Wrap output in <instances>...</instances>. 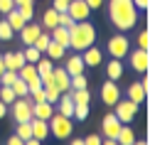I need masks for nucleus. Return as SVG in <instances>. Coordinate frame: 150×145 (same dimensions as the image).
Here are the masks:
<instances>
[{
  "instance_id": "8fccbe9b",
  "label": "nucleus",
  "mask_w": 150,
  "mask_h": 145,
  "mask_svg": "<svg viewBox=\"0 0 150 145\" xmlns=\"http://www.w3.org/2000/svg\"><path fill=\"white\" fill-rule=\"evenodd\" d=\"M5 71V62H3V54H0V74Z\"/></svg>"
},
{
  "instance_id": "1a4fd4ad",
  "label": "nucleus",
  "mask_w": 150,
  "mask_h": 145,
  "mask_svg": "<svg viewBox=\"0 0 150 145\" xmlns=\"http://www.w3.org/2000/svg\"><path fill=\"white\" fill-rule=\"evenodd\" d=\"M118 98H121V89H118V84H116V81H111V79H106V84L101 86V101H103L106 106H113Z\"/></svg>"
},
{
  "instance_id": "4468645a",
  "label": "nucleus",
  "mask_w": 150,
  "mask_h": 145,
  "mask_svg": "<svg viewBox=\"0 0 150 145\" xmlns=\"http://www.w3.org/2000/svg\"><path fill=\"white\" fill-rule=\"evenodd\" d=\"M52 81H54V86H57L62 93H67V91H69V74L64 71V66L52 69Z\"/></svg>"
},
{
  "instance_id": "5701e85b",
  "label": "nucleus",
  "mask_w": 150,
  "mask_h": 145,
  "mask_svg": "<svg viewBox=\"0 0 150 145\" xmlns=\"http://www.w3.org/2000/svg\"><path fill=\"white\" fill-rule=\"evenodd\" d=\"M42 91H45V98H47V103H57L59 96H62V91L54 86V81H47V84H42Z\"/></svg>"
},
{
  "instance_id": "423d86ee",
  "label": "nucleus",
  "mask_w": 150,
  "mask_h": 145,
  "mask_svg": "<svg viewBox=\"0 0 150 145\" xmlns=\"http://www.w3.org/2000/svg\"><path fill=\"white\" fill-rule=\"evenodd\" d=\"M108 54L113 57V59H123V57L128 54V37L123 32H118V35H113L108 40Z\"/></svg>"
},
{
  "instance_id": "09e8293b",
  "label": "nucleus",
  "mask_w": 150,
  "mask_h": 145,
  "mask_svg": "<svg viewBox=\"0 0 150 145\" xmlns=\"http://www.w3.org/2000/svg\"><path fill=\"white\" fill-rule=\"evenodd\" d=\"M69 145H84V140H81V138H74V140H71Z\"/></svg>"
},
{
  "instance_id": "f3484780",
  "label": "nucleus",
  "mask_w": 150,
  "mask_h": 145,
  "mask_svg": "<svg viewBox=\"0 0 150 145\" xmlns=\"http://www.w3.org/2000/svg\"><path fill=\"white\" fill-rule=\"evenodd\" d=\"M84 59H81V54H74L69 57V62H67V66H64V71L69 74V76H76V74H84Z\"/></svg>"
},
{
  "instance_id": "9b49d317",
  "label": "nucleus",
  "mask_w": 150,
  "mask_h": 145,
  "mask_svg": "<svg viewBox=\"0 0 150 145\" xmlns=\"http://www.w3.org/2000/svg\"><path fill=\"white\" fill-rule=\"evenodd\" d=\"M40 32H42V25H35L32 20L25 22V27L20 30V40H22V45H32L37 37H40Z\"/></svg>"
},
{
  "instance_id": "f8f14e48",
  "label": "nucleus",
  "mask_w": 150,
  "mask_h": 145,
  "mask_svg": "<svg viewBox=\"0 0 150 145\" xmlns=\"http://www.w3.org/2000/svg\"><path fill=\"white\" fill-rule=\"evenodd\" d=\"M30 128H32V138H37V140H47L49 135V123L42 121V118H30Z\"/></svg>"
},
{
  "instance_id": "412c9836",
  "label": "nucleus",
  "mask_w": 150,
  "mask_h": 145,
  "mask_svg": "<svg viewBox=\"0 0 150 145\" xmlns=\"http://www.w3.org/2000/svg\"><path fill=\"white\" fill-rule=\"evenodd\" d=\"M49 40L52 42H57V45H62V47H69V30L67 27H62V25H57L54 30H49Z\"/></svg>"
},
{
  "instance_id": "f03ea898",
  "label": "nucleus",
  "mask_w": 150,
  "mask_h": 145,
  "mask_svg": "<svg viewBox=\"0 0 150 145\" xmlns=\"http://www.w3.org/2000/svg\"><path fill=\"white\" fill-rule=\"evenodd\" d=\"M96 42V27L89 20L74 22V27L69 30V47L76 49V52H84L86 47H91Z\"/></svg>"
},
{
  "instance_id": "a18cd8bd",
  "label": "nucleus",
  "mask_w": 150,
  "mask_h": 145,
  "mask_svg": "<svg viewBox=\"0 0 150 145\" xmlns=\"http://www.w3.org/2000/svg\"><path fill=\"white\" fill-rule=\"evenodd\" d=\"M5 116H8V103L0 101V118H5Z\"/></svg>"
},
{
  "instance_id": "bb28decb",
  "label": "nucleus",
  "mask_w": 150,
  "mask_h": 145,
  "mask_svg": "<svg viewBox=\"0 0 150 145\" xmlns=\"http://www.w3.org/2000/svg\"><path fill=\"white\" fill-rule=\"evenodd\" d=\"M10 89L15 91V96H17V98H25V96H30V89H27V84H25V81H22L20 76H17V79L10 84Z\"/></svg>"
},
{
  "instance_id": "49530a36",
  "label": "nucleus",
  "mask_w": 150,
  "mask_h": 145,
  "mask_svg": "<svg viewBox=\"0 0 150 145\" xmlns=\"http://www.w3.org/2000/svg\"><path fill=\"white\" fill-rule=\"evenodd\" d=\"M12 3H15V8H20V5H32L35 0H12Z\"/></svg>"
},
{
  "instance_id": "c85d7f7f",
  "label": "nucleus",
  "mask_w": 150,
  "mask_h": 145,
  "mask_svg": "<svg viewBox=\"0 0 150 145\" xmlns=\"http://www.w3.org/2000/svg\"><path fill=\"white\" fill-rule=\"evenodd\" d=\"M74 118L76 121H86L89 118V103H74Z\"/></svg>"
},
{
  "instance_id": "603ef678",
  "label": "nucleus",
  "mask_w": 150,
  "mask_h": 145,
  "mask_svg": "<svg viewBox=\"0 0 150 145\" xmlns=\"http://www.w3.org/2000/svg\"><path fill=\"white\" fill-rule=\"evenodd\" d=\"M0 86H3V81H0Z\"/></svg>"
},
{
  "instance_id": "20e7f679",
  "label": "nucleus",
  "mask_w": 150,
  "mask_h": 145,
  "mask_svg": "<svg viewBox=\"0 0 150 145\" xmlns=\"http://www.w3.org/2000/svg\"><path fill=\"white\" fill-rule=\"evenodd\" d=\"M113 113H116V118L121 123H130L135 118V113H138V108H140V103H135V101H130V98H126V101H121L118 98L116 103H113Z\"/></svg>"
},
{
  "instance_id": "7ed1b4c3",
  "label": "nucleus",
  "mask_w": 150,
  "mask_h": 145,
  "mask_svg": "<svg viewBox=\"0 0 150 145\" xmlns=\"http://www.w3.org/2000/svg\"><path fill=\"white\" fill-rule=\"evenodd\" d=\"M47 123H49V133L57 138V140H67V138H71V130H74L71 118L62 116V113H52V118H49Z\"/></svg>"
},
{
  "instance_id": "79ce46f5",
  "label": "nucleus",
  "mask_w": 150,
  "mask_h": 145,
  "mask_svg": "<svg viewBox=\"0 0 150 145\" xmlns=\"http://www.w3.org/2000/svg\"><path fill=\"white\" fill-rule=\"evenodd\" d=\"M84 3L89 5L91 10H98V8H101V5H103V0H84Z\"/></svg>"
},
{
  "instance_id": "a211bd4d",
  "label": "nucleus",
  "mask_w": 150,
  "mask_h": 145,
  "mask_svg": "<svg viewBox=\"0 0 150 145\" xmlns=\"http://www.w3.org/2000/svg\"><path fill=\"white\" fill-rule=\"evenodd\" d=\"M126 98L135 101V103H143V101L148 98V91L143 89V84H140V81H133V84L128 86V96H126Z\"/></svg>"
},
{
  "instance_id": "6ab92c4d",
  "label": "nucleus",
  "mask_w": 150,
  "mask_h": 145,
  "mask_svg": "<svg viewBox=\"0 0 150 145\" xmlns=\"http://www.w3.org/2000/svg\"><path fill=\"white\" fill-rule=\"evenodd\" d=\"M57 25H59V12L54 10V8H47L45 15H42V30H47V32H49V30H54Z\"/></svg>"
},
{
  "instance_id": "2f4dec72",
  "label": "nucleus",
  "mask_w": 150,
  "mask_h": 145,
  "mask_svg": "<svg viewBox=\"0 0 150 145\" xmlns=\"http://www.w3.org/2000/svg\"><path fill=\"white\" fill-rule=\"evenodd\" d=\"M135 45H138V49H148V52H150V32H148V30H143V32L138 35Z\"/></svg>"
},
{
  "instance_id": "aec40b11",
  "label": "nucleus",
  "mask_w": 150,
  "mask_h": 145,
  "mask_svg": "<svg viewBox=\"0 0 150 145\" xmlns=\"http://www.w3.org/2000/svg\"><path fill=\"white\" fill-rule=\"evenodd\" d=\"M52 113H54V108H52V103H47V101H42V103H32V116H35V118L49 121Z\"/></svg>"
},
{
  "instance_id": "cd10ccee",
  "label": "nucleus",
  "mask_w": 150,
  "mask_h": 145,
  "mask_svg": "<svg viewBox=\"0 0 150 145\" xmlns=\"http://www.w3.org/2000/svg\"><path fill=\"white\" fill-rule=\"evenodd\" d=\"M22 57H25V62H27V64H35V62H37V59H40V57H42V52H40V49H37V47L27 45V49H25V52H22Z\"/></svg>"
},
{
  "instance_id": "4be33fe9",
  "label": "nucleus",
  "mask_w": 150,
  "mask_h": 145,
  "mask_svg": "<svg viewBox=\"0 0 150 145\" xmlns=\"http://www.w3.org/2000/svg\"><path fill=\"white\" fill-rule=\"evenodd\" d=\"M8 25L12 27V32H20V30L25 27V17L17 12V8H12V10L8 12Z\"/></svg>"
},
{
  "instance_id": "f704fd0d",
  "label": "nucleus",
  "mask_w": 150,
  "mask_h": 145,
  "mask_svg": "<svg viewBox=\"0 0 150 145\" xmlns=\"http://www.w3.org/2000/svg\"><path fill=\"white\" fill-rule=\"evenodd\" d=\"M17 12L25 17V22H30V20L35 17V5H20V8H17Z\"/></svg>"
},
{
  "instance_id": "9d476101",
  "label": "nucleus",
  "mask_w": 150,
  "mask_h": 145,
  "mask_svg": "<svg viewBox=\"0 0 150 145\" xmlns=\"http://www.w3.org/2000/svg\"><path fill=\"white\" fill-rule=\"evenodd\" d=\"M121 121L116 118V113H108V116L101 121V130H103V138H116L118 130H121Z\"/></svg>"
},
{
  "instance_id": "ea45409f",
  "label": "nucleus",
  "mask_w": 150,
  "mask_h": 145,
  "mask_svg": "<svg viewBox=\"0 0 150 145\" xmlns=\"http://www.w3.org/2000/svg\"><path fill=\"white\" fill-rule=\"evenodd\" d=\"M67 5H69L67 0H54V3H52V8L57 10V12H67Z\"/></svg>"
},
{
  "instance_id": "0eeeda50",
  "label": "nucleus",
  "mask_w": 150,
  "mask_h": 145,
  "mask_svg": "<svg viewBox=\"0 0 150 145\" xmlns=\"http://www.w3.org/2000/svg\"><path fill=\"white\" fill-rule=\"evenodd\" d=\"M126 57L130 59V66H133L138 74L150 71V52H148V49H135V52H130Z\"/></svg>"
},
{
  "instance_id": "b1692460",
  "label": "nucleus",
  "mask_w": 150,
  "mask_h": 145,
  "mask_svg": "<svg viewBox=\"0 0 150 145\" xmlns=\"http://www.w3.org/2000/svg\"><path fill=\"white\" fill-rule=\"evenodd\" d=\"M64 49H67V47H62V45H57V42L49 40V45H47V49H45V54H47L52 62H59V59H64Z\"/></svg>"
},
{
  "instance_id": "c03bdc74",
  "label": "nucleus",
  "mask_w": 150,
  "mask_h": 145,
  "mask_svg": "<svg viewBox=\"0 0 150 145\" xmlns=\"http://www.w3.org/2000/svg\"><path fill=\"white\" fill-rule=\"evenodd\" d=\"M101 145H118L116 138H101Z\"/></svg>"
},
{
  "instance_id": "6e6552de",
  "label": "nucleus",
  "mask_w": 150,
  "mask_h": 145,
  "mask_svg": "<svg viewBox=\"0 0 150 145\" xmlns=\"http://www.w3.org/2000/svg\"><path fill=\"white\" fill-rule=\"evenodd\" d=\"M67 12L71 15V20H74V22H81V20H89L91 8L84 3V0H69V5H67Z\"/></svg>"
},
{
  "instance_id": "a878e982",
  "label": "nucleus",
  "mask_w": 150,
  "mask_h": 145,
  "mask_svg": "<svg viewBox=\"0 0 150 145\" xmlns=\"http://www.w3.org/2000/svg\"><path fill=\"white\" fill-rule=\"evenodd\" d=\"M69 96L74 103H91V91L89 89H69Z\"/></svg>"
},
{
  "instance_id": "58836bf2",
  "label": "nucleus",
  "mask_w": 150,
  "mask_h": 145,
  "mask_svg": "<svg viewBox=\"0 0 150 145\" xmlns=\"http://www.w3.org/2000/svg\"><path fill=\"white\" fill-rule=\"evenodd\" d=\"M30 96H32V103H42V101H47V98H45V91H42V89L32 91V93H30Z\"/></svg>"
},
{
  "instance_id": "864d4df0",
  "label": "nucleus",
  "mask_w": 150,
  "mask_h": 145,
  "mask_svg": "<svg viewBox=\"0 0 150 145\" xmlns=\"http://www.w3.org/2000/svg\"><path fill=\"white\" fill-rule=\"evenodd\" d=\"M67 3H69V0H67Z\"/></svg>"
},
{
  "instance_id": "ddd939ff",
  "label": "nucleus",
  "mask_w": 150,
  "mask_h": 145,
  "mask_svg": "<svg viewBox=\"0 0 150 145\" xmlns=\"http://www.w3.org/2000/svg\"><path fill=\"white\" fill-rule=\"evenodd\" d=\"M81 59H84V64H86V66H98V64L103 62V52H101L98 47H93V45H91V47H86V49H84Z\"/></svg>"
},
{
  "instance_id": "7c9ffc66",
  "label": "nucleus",
  "mask_w": 150,
  "mask_h": 145,
  "mask_svg": "<svg viewBox=\"0 0 150 145\" xmlns=\"http://www.w3.org/2000/svg\"><path fill=\"white\" fill-rule=\"evenodd\" d=\"M47 45H49V35L45 32V30H42V32H40V37H37V40L32 42V47H37V49H40L42 54H45V49H47Z\"/></svg>"
},
{
  "instance_id": "dca6fc26",
  "label": "nucleus",
  "mask_w": 150,
  "mask_h": 145,
  "mask_svg": "<svg viewBox=\"0 0 150 145\" xmlns=\"http://www.w3.org/2000/svg\"><path fill=\"white\" fill-rule=\"evenodd\" d=\"M121 76H123V64H121V59H113V57H111V62L106 64V79L121 81Z\"/></svg>"
},
{
  "instance_id": "393cba45",
  "label": "nucleus",
  "mask_w": 150,
  "mask_h": 145,
  "mask_svg": "<svg viewBox=\"0 0 150 145\" xmlns=\"http://www.w3.org/2000/svg\"><path fill=\"white\" fill-rule=\"evenodd\" d=\"M116 143L118 145H133L135 143V133L128 125H121V130H118V135H116Z\"/></svg>"
},
{
  "instance_id": "2eb2a0df",
  "label": "nucleus",
  "mask_w": 150,
  "mask_h": 145,
  "mask_svg": "<svg viewBox=\"0 0 150 145\" xmlns=\"http://www.w3.org/2000/svg\"><path fill=\"white\" fill-rule=\"evenodd\" d=\"M3 62H5V69H12V71H17L22 64H27L25 57H22V52H8V54H3Z\"/></svg>"
},
{
  "instance_id": "c756f323",
  "label": "nucleus",
  "mask_w": 150,
  "mask_h": 145,
  "mask_svg": "<svg viewBox=\"0 0 150 145\" xmlns=\"http://www.w3.org/2000/svg\"><path fill=\"white\" fill-rule=\"evenodd\" d=\"M12 27L8 25V20H0V42H10L12 40Z\"/></svg>"
},
{
  "instance_id": "37998d69",
  "label": "nucleus",
  "mask_w": 150,
  "mask_h": 145,
  "mask_svg": "<svg viewBox=\"0 0 150 145\" xmlns=\"http://www.w3.org/2000/svg\"><path fill=\"white\" fill-rule=\"evenodd\" d=\"M133 5L138 10H148V5H150V0H133Z\"/></svg>"
},
{
  "instance_id": "e433bc0d",
  "label": "nucleus",
  "mask_w": 150,
  "mask_h": 145,
  "mask_svg": "<svg viewBox=\"0 0 150 145\" xmlns=\"http://www.w3.org/2000/svg\"><path fill=\"white\" fill-rule=\"evenodd\" d=\"M59 25H62V27H67V30L74 27V20H71L69 12H59Z\"/></svg>"
},
{
  "instance_id": "39448f33",
  "label": "nucleus",
  "mask_w": 150,
  "mask_h": 145,
  "mask_svg": "<svg viewBox=\"0 0 150 145\" xmlns=\"http://www.w3.org/2000/svg\"><path fill=\"white\" fill-rule=\"evenodd\" d=\"M12 118H15V123H27L32 118V101H30V96L12 101Z\"/></svg>"
},
{
  "instance_id": "72a5a7b5",
  "label": "nucleus",
  "mask_w": 150,
  "mask_h": 145,
  "mask_svg": "<svg viewBox=\"0 0 150 145\" xmlns=\"http://www.w3.org/2000/svg\"><path fill=\"white\" fill-rule=\"evenodd\" d=\"M15 135H20L22 140L32 138V128H30V121H27V123H17V130H15Z\"/></svg>"
},
{
  "instance_id": "4c0bfd02",
  "label": "nucleus",
  "mask_w": 150,
  "mask_h": 145,
  "mask_svg": "<svg viewBox=\"0 0 150 145\" xmlns=\"http://www.w3.org/2000/svg\"><path fill=\"white\" fill-rule=\"evenodd\" d=\"M12 8H15V3H12V0H0V12H3V15H8Z\"/></svg>"
},
{
  "instance_id": "3c124183",
  "label": "nucleus",
  "mask_w": 150,
  "mask_h": 145,
  "mask_svg": "<svg viewBox=\"0 0 150 145\" xmlns=\"http://www.w3.org/2000/svg\"><path fill=\"white\" fill-rule=\"evenodd\" d=\"M133 145H148V140H135Z\"/></svg>"
},
{
  "instance_id": "c9c22d12",
  "label": "nucleus",
  "mask_w": 150,
  "mask_h": 145,
  "mask_svg": "<svg viewBox=\"0 0 150 145\" xmlns=\"http://www.w3.org/2000/svg\"><path fill=\"white\" fill-rule=\"evenodd\" d=\"M15 79H17V71H12V69H5V71L0 74V81H3V86H10Z\"/></svg>"
},
{
  "instance_id": "de8ad7c7",
  "label": "nucleus",
  "mask_w": 150,
  "mask_h": 145,
  "mask_svg": "<svg viewBox=\"0 0 150 145\" xmlns=\"http://www.w3.org/2000/svg\"><path fill=\"white\" fill-rule=\"evenodd\" d=\"M25 145H42V140H37V138H27Z\"/></svg>"
},
{
  "instance_id": "a19ab883",
  "label": "nucleus",
  "mask_w": 150,
  "mask_h": 145,
  "mask_svg": "<svg viewBox=\"0 0 150 145\" xmlns=\"http://www.w3.org/2000/svg\"><path fill=\"white\" fill-rule=\"evenodd\" d=\"M84 145H101V135H89V138H84Z\"/></svg>"
},
{
  "instance_id": "473e14b6",
  "label": "nucleus",
  "mask_w": 150,
  "mask_h": 145,
  "mask_svg": "<svg viewBox=\"0 0 150 145\" xmlns=\"http://www.w3.org/2000/svg\"><path fill=\"white\" fill-rule=\"evenodd\" d=\"M15 98L17 96H15V91H12L10 86H0V101H3V103H12Z\"/></svg>"
},
{
  "instance_id": "f257e3e1",
  "label": "nucleus",
  "mask_w": 150,
  "mask_h": 145,
  "mask_svg": "<svg viewBox=\"0 0 150 145\" xmlns=\"http://www.w3.org/2000/svg\"><path fill=\"white\" fill-rule=\"evenodd\" d=\"M108 20L118 32H128L138 25V8L133 0H108Z\"/></svg>"
}]
</instances>
